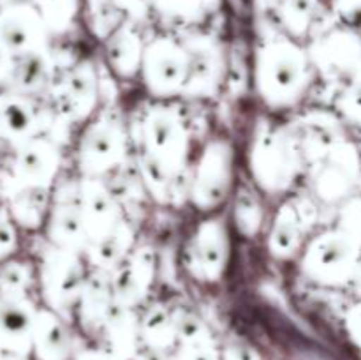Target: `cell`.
Segmentation results:
<instances>
[{
    "mask_svg": "<svg viewBox=\"0 0 361 360\" xmlns=\"http://www.w3.org/2000/svg\"><path fill=\"white\" fill-rule=\"evenodd\" d=\"M11 242V233L7 229V226L0 224V253H4V247L9 246Z\"/></svg>",
    "mask_w": 361,
    "mask_h": 360,
    "instance_id": "1",
    "label": "cell"
},
{
    "mask_svg": "<svg viewBox=\"0 0 361 360\" xmlns=\"http://www.w3.org/2000/svg\"><path fill=\"white\" fill-rule=\"evenodd\" d=\"M0 360H6V359H4V355H2V346H0Z\"/></svg>",
    "mask_w": 361,
    "mask_h": 360,
    "instance_id": "2",
    "label": "cell"
}]
</instances>
